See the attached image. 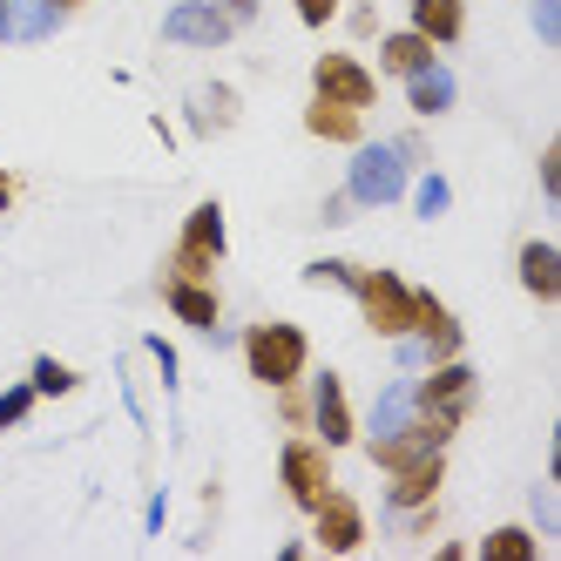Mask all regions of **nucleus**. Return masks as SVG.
<instances>
[{"mask_svg":"<svg viewBox=\"0 0 561 561\" xmlns=\"http://www.w3.org/2000/svg\"><path fill=\"white\" fill-rule=\"evenodd\" d=\"M480 407V373L467 366V352L460 358H439V366H420L413 379V420H426L433 433H460Z\"/></svg>","mask_w":561,"mask_h":561,"instance_id":"obj_1","label":"nucleus"},{"mask_svg":"<svg viewBox=\"0 0 561 561\" xmlns=\"http://www.w3.org/2000/svg\"><path fill=\"white\" fill-rule=\"evenodd\" d=\"M244 373L257 386H271V392L305 379L311 373V332L291 325V318H257V325L244 332Z\"/></svg>","mask_w":561,"mask_h":561,"instance_id":"obj_2","label":"nucleus"},{"mask_svg":"<svg viewBox=\"0 0 561 561\" xmlns=\"http://www.w3.org/2000/svg\"><path fill=\"white\" fill-rule=\"evenodd\" d=\"M413 277H399V271H386V264H358V277H352V305H358V318H366V332L373 339H407L413 332Z\"/></svg>","mask_w":561,"mask_h":561,"instance_id":"obj_3","label":"nucleus"},{"mask_svg":"<svg viewBox=\"0 0 561 561\" xmlns=\"http://www.w3.org/2000/svg\"><path fill=\"white\" fill-rule=\"evenodd\" d=\"M407 183H413V170L399 163L392 142H352L345 196H352L358 210H392V204H407Z\"/></svg>","mask_w":561,"mask_h":561,"instance_id":"obj_4","label":"nucleus"},{"mask_svg":"<svg viewBox=\"0 0 561 561\" xmlns=\"http://www.w3.org/2000/svg\"><path fill=\"white\" fill-rule=\"evenodd\" d=\"M332 447L325 439H311V433H291L285 447H277V488H285V501L298 507V514H311L318 501H325V488H332Z\"/></svg>","mask_w":561,"mask_h":561,"instance_id":"obj_5","label":"nucleus"},{"mask_svg":"<svg viewBox=\"0 0 561 561\" xmlns=\"http://www.w3.org/2000/svg\"><path fill=\"white\" fill-rule=\"evenodd\" d=\"M224 251H230V230H224V204H217V196H204V204H196V210L183 217V230H176L170 271H176V277H217Z\"/></svg>","mask_w":561,"mask_h":561,"instance_id":"obj_6","label":"nucleus"},{"mask_svg":"<svg viewBox=\"0 0 561 561\" xmlns=\"http://www.w3.org/2000/svg\"><path fill=\"white\" fill-rule=\"evenodd\" d=\"M373 541V520L366 507H358V494H345L339 480L325 488V501L311 507V548H325V554H358Z\"/></svg>","mask_w":561,"mask_h":561,"instance_id":"obj_7","label":"nucleus"},{"mask_svg":"<svg viewBox=\"0 0 561 561\" xmlns=\"http://www.w3.org/2000/svg\"><path fill=\"white\" fill-rule=\"evenodd\" d=\"M311 95H325V102H345V108H358L366 115L373 102H379V75L358 61L352 48H325L311 61Z\"/></svg>","mask_w":561,"mask_h":561,"instance_id":"obj_8","label":"nucleus"},{"mask_svg":"<svg viewBox=\"0 0 561 561\" xmlns=\"http://www.w3.org/2000/svg\"><path fill=\"white\" fill-rule=\"evenodd\" d=\"M413 345H420V358L426 366H439V358H460L467 352V325H460V311L439 298V291H413V332H407Z\"/></svg>","mask_w":561,"mask_h":561,"instance_id":"obj_9","label":"nucleus"},{"mask_svg":"<svg viewBox=\"0 0 561 561\" xmlns=\"http://www.w3.org/2000/svg\"><path fill=\"white\" fill-rule=\"evenodd\" d=\"M305 392H311V426H305V433H311V439H325L332 454H345L352 439H358V413H352V399H345V379L325 366V373H311Z\"/></svg>","mask_w":561,"mask_h":561,"instance_id":"obj_10","label":"nucleus"},{"mask_svg":"<svg viewBox=\"0 0 561 561\" xmlns=\"http://www.w3.org/2000/svg\"><path fill=\"white\" fill-rule=\"evenodd\" d=\"M237 21L217 8V0H176V8L163 14V42L170 48H230Z\"/></svg>","mask_w":561,"mask_h":561,"instance_id":"obj_11","label":"nucleus"},{"mask_svg":"<svg viewBox=\"0 0 561 561\" xmlns=\"http://www.w3.org/2000/svg\"><path fill=\"white\" fill-rule=\"evenodd\" d=\"M163 305H170L176 325H190V332H217L224 325L217 277H176V271H163Z\"/></svg>","mask_w":561,"mask_h":561,"instance_id":"obj_12","label":"nucleus"},{"mask_svg":"<svg viewBox=\"0 0 561 561\" xmlns=\"http://www.w3.org/2000/svg\"><path fill=\"white\" fill-rule=\"evenodd\" d=\"M439 488H447V447H439V454H420V460H407V467H392V473H386V507H392V514L426 507V501H439Z\"/></svg>","mask_w":561,"mask_h":561,"instance_id":"obj_13","label":"nucleus"},{"mask_svg":"<svg viewBox=\"0 0 561 561\" xmlns=\"http://www.w3.org/2000/svg\"><path fill=\"white\" fill-rule=\"evenodd\" d=\"M439 447H454V439L433 433L426 420H407L399 433H373V439H366V460H373L379 473H392V467H407V460H420V454H439Z\"/></svg>","mask_w":561,"mask_h":561,"instance_id":"obj_14","label":"nucleus"},{"mask_svg":"<svg viewBox=\"0 0 561 561\" xmlns=\"http://www.w3.org/2000/svg\"><path fill=\"white\" fill-rule=\"evenodd\" d=\"M514 271H520V291L535 305H561V244L554 237H528L514 251Z\"/></svg>","mask_w":561,"mask_h":561,"instance_id":"obj_15","label":"nucleus"},{"mask_svg":"<svg viewBox=\"0 0 561 561\" xmlns=\"http://www.w3.org/2000/svg\"><path fill=\"white\" fill-rule=\"evenodd\" d=\"M439 61V48L426 42V34H413V27H379V68L373 75H392V82H413L420 68H433Z\"/></svg>","mask_w":561,"mask_h":561,"instance_id":"obj_16","label":"nucleus"},{"mask_svg":"<svg viewBox=\"0 0 561 561\" xmlns=\"http://www.w3.org/2000/svg\"><path fill=\"white\" fill-rule=\"evenodd\" d=\"M183 115H190L196 136H224V129H237V115H244V95H237L230 82H204V89H190Z\"/></svg>","mask_w":561,"mask_h":561,"instance_id":"obj_17","label":"nucleus"},{"mask_svg":"<svg viewBox=\"0 0 561 561\" xmlns=\"http://www.w3.org/2000/svg\"><path fill=\"white\" fill-rule=\"evenodd\" d=\"M407 27L426 34L433 48H460V34H467V0H407Z\"/></svg>","mask_w":561,"mask_h":561,"instance_id":"obj_18","label":"nucleus"},{"mask_svg":"<svg viewBox=\"0 0 561 561\" xmlns=\"http://www.w3.org/2000/svg\"><path fill=\"white\" fill-rule=\"evenodd\" d=\"M407 89V108L420 115V123H439V115H454V102H460V82H454V68H420L413 82H399Z\"/></svg>","mask_w":561,"mask_h":561,"instance_id":"obj_19","label":"nucleus"},{"mask_svg":"<svg viewBox=\"0 0 561 561\" xmlns=\"http://www.w3.org/2000/svg\"><path fill=\"white\" fill-rule=\"evenodd\" d=\"M305 136L352 149V142H366V115H358V108H345V102H325V95H311V102H305Z\"/></svg>","mask_w":561,"mask_h":561,"instance_id":"obj_20","label":"nucleus"},{"mask_svg":"<svg viewBox=\"0 0 561 561\" xmlns=\"http://www.w3.org/2000/svg\"><path fill=\"white\" fill-rule=\"evenodd\" d=\"M480 561H541V535L535 528H520V520H501V528H488L473 541Z\"/></svg>","mask_w":561,"mask_h":561,"instance_id":"obj_21","label":"nucleus"},{"mask_svg":"<svg viewBox=\"0 0 561 561\" xmlns=\"http://www.w3.org/2000/svg\"><path fill=\"white\" fill-rule=\"evenodd\" d=\"M61 27V14L48 8V0H8V21H0V42H48V34Z\"/></svg>","mask_w":561,"mask_h":561,"instance_id":"obj_22","label":"nucleus"},{"mask_svg":"<svg viewBox=\"0 0 561 561\" xmlns=\"http://www.w3.org/2000/svg\"><path fill=\"white\" fill-rule=\"evenodd\" d=\"M413 420V379H392L379 399H373V420H366V439L373 433H399V426H407Z\"/></svg>","mask_w":561,"mask_h":561,"instance_id":"obj_23","label":"nucleus"},{"mask_svg":"<svg viewBox=\"0 0 561 561\" xmlns=\"http://www.w3.org/2000/svg\"><path fill=\"white\" fill-rule=\"evenodd\" d=\"M407 204H413V217L439 224V217H447V204H454V190H447V176H439V170H420L407 183Z\"/></svg>","mask_w":561,"mask_h":561,"instance_id":"obj_24","label":"nucleus"},{"mask_svg":"<svg viewBox=\"0 0 561 561\" xmlns=\"http://www.w3.org/2000/svg\"><path fill=\"white\" fill-rule=\"evenodd\" d=\"M27 386H34V392H42V399H68L75 386H82V373H75V366H68V358H55V352H42V358H34V366H27Z\"/></svg>","mask_w":561,"mask_h":561,"instance_id":"obj_25","label":"nucleus"},{"mask_svg":"<svg viewBox=\"0 0 561 561\" xmlns=\"http://www.w3.org/2000/svg\"><path fill=\"white\" fill-rule=\"evenodd\" d=\"M352 277H358L352 257H311L305 264V285H318V291H352Z\"/></svg>","mask_w":561,"mask_h":561,"instance_id":"obj_26","label":"nucleus"},{"mask_svg":"<svg viewBox=\"0 0 561 561\" xmlns=\"http://www.w3.org/2000/svg\"><path fill=\"white\" fill-rule=\"evenodd\" d=\"M277 420H285L291 433H305V426H311V392H305V379L277 386Z\"/></svg>","mask_w":561,"mask_h":561,"instance_id":"obj_27","label":"nucleus"},{"mask_svg":"<svg viewBox=\"0 0 561 561\" xmlns=\"http://www.w3.org/2000/svg\"><path fill=\"white\" fill-rule=\"evenodd\" d=\"M34 399H42V392H34L27 379H21V386H8V392H0V433H8V426H21V420L34 413Z\"/></svg>","mask_w":561,"mask_h":561,"instance_id":"obj_28","label":"nucleus"},{"mask_svg":"<svg viewBox=\"0 0 561 561\" xmlns=\"http://www.w3.org/2000/svg\"><path fill=\"white\" fill-rule=\"evenodd\" d=\"M149 345V358H156V379H163V392H176L183 386V366H176V345L170 339H142Z\"/></svg>","mask_w":561,"mask_h":561,"instance_id":"obj_29","label":"nucleus"},{"mask_svg":"<svg viewBox=\"0 0 561 561\" xmlns=\"http://www.w3.org/2000/svg\"><path fill=\"white\" fill-rule=\"evenodd\" d=\"M528 507H535V535H561V507H554V488H548V480L528 494Z\"/></svg>","mask_w":561,"mask_h":561,"instance_id":"obj_30","label":"nucleus"},{"mask_svg":"<svg viewBox=\"0 0 561 561\" xmlns=\"http://www.w3.org/2000/svg\"><path fill=\"white\" fill-rule=\"evenodd\" d=\"M339 8H345V0H291L298 27H332V21H339Z\"/></svg>","mask_w":561,"mask_h":561,"instance_id":"obj_31","label":"nucleus"},{"mask_svg":"<svg viewBox=\"0 0 561 561\" xmlns=\"http://www.w3.org/2000/svg\"><path fill=\"white\" fill-rule=\"evenodd\" d=\"M339 14H345V27L358 34V42H379V27H386V21H379L373 0H358V8H339Z\"/></svg>","mask_w":561,"mask_h":561,"instance_id":"obj_32","label":"nucleus"},{"mask_svg":"<svg viewBox=\"0 0 561 561\" xmlns=\"http://www.w3.org/2000/svg\"><path fill=\"white\" fill-rule=\"evenodd\" d=\"M535 34L548 48H561V0H535Z\"/></svg>","mask_w":561,"mask_h":561,"instance_id":"obj_33","label":"nucleus"},{"mask_svg":"<svg viewBox=\"0 0 561 561\" xmlns=\"http://www.w3.org/2000/svg\"><path fill=\"white\" fill-rule=\"evenodd\" d=\"M541 196H548V204H561V142L541 149Z\"/></svg>","mask_w":561,"mask_h":561,"instance_id":"obj_34","label":"nucleus"},{"mask_svg":"<svg viewBox=\"0 0 561 561\" xmlns=\"http://www.w3.org/2000/svg\"><path fill=\"white\" fill-rule=\"evenodd\" d=\"M352 210H358L352 196H345V190H332L325 204H318V224H325V230H339V224H352Z\"/></svg>","mask_w":561,"mask_h":561,"instance_id":"obj_35","label":"nucleus"},{"mask_svg":"<svg viewBox=\"0 0 561 561\" xmlns=\"http://www.w3.org/2000/svg\"><path fill=\"white\" fill-rule=\"evenodd\" d=\"M392 149H399V163H407V170H413V163H426V136H420V129L392 136Z\"/></svg>","mask_w":561,"mask_h":561,"instance_id":"obj_36","label":"nucleus"},{"mask_svg":"<svg viewBox=\"0 0 561 561\" xmlns=\"http://www.w3.org/2000/svg\"><path fill=\"white\" fill-rule=\"evenodd\" d=\"M163 520H170V494H149V507H142V528H149V535H163Z\"/></svg>","mask_w":561,"mask_h":561,"instance_id":"obj_37","label":"nucleus"},{"mask_svg":"<svg viewBox=\"0 0 561 561\" xmlns=\"http://www.w3.org/2000/svg\"><path fill=\"white\" fill-rule=\"evenodd\" d=\"M217 8H224L237 27H244V21H257V8H264V0H217Z\"/></svg>","mask_w":561,"mask_h":561,"instance_id":"obj_38","label":"nucleus"},{"mask_svg":"<svg viewBox=\"0 0 561 561\" xmlns=\"http://www.w3.org/2000/svg\"><path fill=\"white\" fill-rule=\"evenodd\" d=\"M14 196H21V183H14V170H0V210H14Z\"/></svg>","mask_w":561,"mask_h":561,"instance_id":"obj_39","label":"nucleus"},{"mask_svg":"<svg viewBox=\"0 0 561 561\" xmlns=\"http://www.w3.org/2000/svg\"><path fill=\"white\" fill-rule=\"evenodd\" d=\"M48 8H55V14L68 21V14H82V8H89V0H48Z\"/></svg>","mask_w":561,"mask_h":561,"instance_id":"obj_40","label":"nucleus"},{"mask_svg":"<svg viewBox=\"0 0 561 561\" xmlns=\"http://www.w3.org/2000/svg\"><path fill=\"white\" fill-rule=\"evenodd\" d=\"M0 21H8V0H0Z\"/></svg>","mask_w":561,"mask_h":561,"instance_id":"obj_41","label":"nucleus"}]
</instances>
